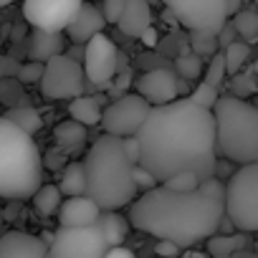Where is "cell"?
Segmentation results:
<instances>
[{
	"label": "cell",
	"mask_w": 258,
	"mask_h": 258,
	"mask_svg": "<svg viewBox=\"0 0 258 258\" xmlns=\"http://www.w3.org/2000/svg\"><path fill=\"white\" fill-rule=\"evenodd\" d=\"M129 225L132 223H129L126 218H121L116 210H101V215H99V228H101L109 245L124 243L126 235H129Z\"/></svg>",
	"instance_id": "21"
},
{
	"label": "cell",
	"mask_w": 258,
	"mask_h": 258,
	"mask_svg": "<svg viewBox=\"0 0 258 258\" xmlns=\"http://www.w3.org/2000/svg\"><path fill=\"white\" fill-rule=\"evenodd\" d=\"M238 36L248 43H255L258 41V11L253 8H245V11H238L235 16H230Z\"/></svg>",
	"instance_id": "26"
},
{
	"label": "cell",
	"mask_w": 258,
	"mask_h": 258,
	"mask_svg": "<svg viewBox=\"0 0 258 258\" xmlns=\"http://www.w3.org/2000/svg\"><path fill=\"white\" fill-rule=\"evenodd\" d=\"M11 3H16V0H0V8H6V6H11Z\"/></svg>",
	"instance_id": "48"
},
{
	"label": "cell",
	"mask_w": 258,
	"mask_h": 258,
	"mask_svg": "<svg viewBox=\"0 0 258 258\" xmlns=\"http://www.w3.org/2000/svg\"><path fill=\"white\" fill-rule=\"evenodd\" d=\"M135 180H137V185H140L142 190H152V187L160 185V180H157L145 165H135Z\"/></svg>",
	"instance_id": "37"
},
{
	"label": "cell",
	"mask_w": 258,
	"mask_h": 258,
	"mask_svg": "<svg viewBox=\"0 0 258 258\" xmlns=\"http://www.w3.org/2000/svg\"><path fill=\"white\" fill-rule=\"evenodd\" d=\"M43 71H46V63L31 58L28 63H21V66H18V74H16V76H18L23 84H41Z\"/></svg>",
	"instance_id": "34"
},
{
	"label": "cell",
	"mask_w": 258,
	"mask_h": 258,
	"mask_svg": "<svg viewBox=\"0 0 258 258\" xmlns=\"http://www.w3.org/2000/svg\"><path fill=\"white\" fill-rule=\"evenodd\" d=\"M106 23L109 21H106L104 11H99L91 3H84L81 11L76 13V18L71 21V26L66 28V36H69L71 43H86L89 38H94L96 33H101Z\"/></svg>",
	"instance_id": "16"
},
{
	"label": "cell",
	"mask_w": 258,
	"mask_h": 258,
	"mask_svg": "<svg viewBox=\"0 0 258 258\" xmlns=\"http://www.w3.org/2000/svg\"><path fill=\"white\" fill-rule=\"evenodd\" d=\"M140 165L160 182L190 170L203 180L218 172L215 111L190 96L152 106L137 132Z\"/></svg>",
	"instance_id": "1"
},
{
	"label": "cell",
	"mask_w": 258,
	"mask_h": 258,
	"mask_svg": "<svg viewBox=\"0 0 258 258\" xmlns=\"http://www.w3.org/2000/svg\"><path fill=\"white\" fill-rule=\"evenodd\" d=\"M162 3L177 16L180 26L187 31H213L220 33V28L228 23V0H162Z\"/></svg>",
	"instance_id": "10"
},
{
	"label": "cell",
	"mask_w": 258,
	"mask_h": 258,
	"mask_svg": "<svg viewBox=\"0 0 258 258\" xmlns=\"http://www.w3.org/2000/svg\"><path fill=\"white\" fill-rule=\"evenodd\" d=\"M48 243L26 230H8L0 235V258H46Z\"/></svg>",
	"instance_id": "14"
},
{
	"label": "cell",
	"mask_w": 258,
	"mask_h": 258,
	"mask_svg": "<svg viewBox=\"0 0 258 258\" xmlns=\"http://www.w3.org/2000/svg\"><path fill=\"white\" fill-rule=\"evenodd\" d=\"M230 91L235 94V96H240V99H245V96H250V94H255L258 91V81H255V76L250 74V71H245V74H233V81H230Z\"/></svg>",
	"instance_id": "32"
},
{
	"label": "cell",
	"mask_w": 258,
	"mask_h": 258,
	"mask_svg": "<svg viewBox=\"0 0 258 258\" xmlns=\"http://www.w3.org/2000/svg\"><path fill=\"white\" fill-rule=\"evenodd\" d=\"M63 31H43V28H33L31 38H28V56L33 61H48L58 53H63L66 48V38L61 36Z\"/></svg>",
	"instance_id": "18"
},
{
	"label": "cell",
	"mask_w": 258,
	"mask_h": 258,
	"mask_svg": "<svg viewBox=\"0 0 258 258\" xmlns=\"http://www.w3.org/2000/svg\"><path fill=\"white\" fill-rule=\"evenodd\" d=\"M200 182H203V177H200L198 172H190V170H185V172H180V175L165 180V185L172 187V190H195Z\"/></svg>",
	"instance_id": "35"
},
{
	"label": "cell",
	"mask_w": 258,
	"mask_h": 258,
	"mask_svg": "<svg viewBox=\"0 0 258 258\" xmlns=\"http://www.w3.org/2000/svg\"><path fill=\"white\" fill-rule=\"evenodd\" d=\"M6 116H8V119H13L18 126H23L28 135H38V132H41V126H43L41 114H38L33 106H28V104L8 106V114H6Z\"/></svg>",
	"instance_id": "25"
},
{
	"label": "cell",
	"mask_w": 258,
	"mask_h": 258,
	"mask_svg": "<svg viewBox=\"0 0 258 258\" xmlns=\"http://www.w3.org/2000/svg\"><path fill=\"white\" fill-rule=\"evenodd\" d=\"M66 165H69V152H66V150H61L58 145L43 155V167H46V170L58 172V170H63Z\"/></svg>",
	"instance_id": "36"
},
{
	"label": "cell",
	"mask_w": 258,
	"mask_h": 258,
	"mask_svg": "<svg viewBox=\"0 0 258 258\" xmlns=\"http://www.w3.org/2000/svg\"><path fill=\"white\" fill-rule=\"evenodd\" d=\"M58 187H61V192L66 198H71V195H86V170H84V162H69L61 170Z\"/></svg>",
	"instance_id": "23"
},
{
	"label": "cell",
	"mask_w": 258,
	"mask_h": 258,
	"mask_svg": "<svg viewBox=\"0 0 258 258\" xmlns=\"http://www.w3.org/2000/svg\"><path fill=\"white\" fill-rule=\"evenodd\" d=\"M124 6H126V0H104L101 11H104V16H106L109 23H119V18L124 13Z\"/></svg>",
	"instance_id": "38"
},
{
	"label": "cell",
	"mask_w": 258,
	"mask_h": 258,
	"mask_svg": "<svg viewBox=\"0 0 258 258\" xmlns=\"http://www.w3.org/2000/svg\"><path fill=\"white\" fill-rule=\"evenodd\" d=\"M119 31L129 38H140L152 26V8L150 0H126L124 13L119 18Z\"/></svg>",
	"instance_id": "17"
},
{
	"label": "cell",
	"mask_w": 258,
	"mask_h": 258,
	"mask_svg": "<svg viewBox=\"0 0 258 258\" xmlns=\"http://www.w3.org/2000/svg\"><path fill=\"white\" fill-rule=\"evenodd\" d=\"M190 48L195 53H200L203 58L218 53V48H220L218 33H213V31H190Z\"/></svg>",
	"instance_id": "29"
},
{
	"label": "cell",
	"mask_w": 258,
	"mask_h": 258,
	"mask_svg": "<svg viewBox=\"0 0 258 258\" xmlns=\"http://www.w3.org/2000/svg\"><path fill=\"white\" fill-rule=\"evenodd\" d=\"M84 170L86 195L94 198L101 210H119L137 200L140 185L135 180V162L126 155L124 137L104 132V137L89 147Z\"/></svg>",
	"instance_id": "3"
},
{
	"label": "cell",
	"mask_w": 258,
	"mask_h": 258,
	"mask_svg": "<svg viewBox=\"0 0 258 258\" xmlns=\"http://www.w3.org/2000/svg\"><path fill=\"white\" fill-rule=\"evenodd\" d=\"M225 218V185L213 175L195 190H172L160 182L129 205L132 228L175 240L182 250L208 240Z\"/></svg>",
	"instance_id": "2"
},
{
	"label": "cell",
	"mask_w": 258,
	"mask_h": 258,
	"mask_svg": "<svg viewBox=\"0 0 258 258\" xmlns=\"http://www.w3.org/2000/svg\"><path fill=\"white\" fill-rule=\"evenodd\" d=\"M106 255H109V258H114V255H121V258H132L135 253L129 250V248H121V243H119V245H109Z\"/></svg>",
	"instance_id": "44"
},
{
	"label": "cell",
	"mask_w": 258,
	"mask_h": 258,
	"mask_svg": "<svg viewBox=\"0 0 258 258\" xmlns=\"http://www.w3.org/2000/svg\"><path fill=\"white\" fill-rule=\"evenodd\" d=\"M225 51V61H228V74L233 76V74H238L240 71V66L248 61V56H250V43L248 41H233L228 48H223Z\"/></svg>",
	"instance_id": "30"
},
{
	"label": "cell",
	"mask_w": 258,
	"mask_h": 258,
	"mask_svg": "<svg viewBox=\"0 0 258 258\" xmlns=\"http://www.w3.org/2000/svg\"><path fill=\"white\" fill-rule=\"evenodd\" d=\"M140 41H142V43H145V46H150V48H155V46H157V41H160V38H157V31H155V28H152V26H150V28H147V31H145V33H142V36H140Z\"/></svg>",
	"instance_id": "43"
},
{
	"label": "cell",
	"mask_w": 258,
	"mask_h": 258,
	"mask_svg": "<svg viewBox=\"0 0 258 258\" xmlns=\"http://www.w3.org/2000/svg\"><path fill=\"white\" fill-rule=\"evenodd\" d=\"M225 218L235 230L258 233V162L240 165L225 185Z\"/></svg>",
	"instance_id": "6"
},
{
	"label": "cell",
	"mask_w": 258,
	"mask_h": 258,
	"mask_svg": "<svg viewBox=\"0 0 258 258\" xmlns=\"http://www.w3.org/2000/svg\"><path fill=\"white\" fill-rule=\"evenodd\" d=\"M124 147H126L129 160H132L135 165H140V140H137V135H132V137H124Z\"/></svg>",
	"instance_id": "41"
},
{
	"label": "cell",
	"mask_w": 258,
	"mask_h": 258,
	"mask_svg": "<svg viewBox=\"0 0 258 258\" xmlns=\"http://www.w3.org/2000/svg\"><path fill=\"white\" fill-rule=\"evenodd\" d=\"M23 81L18 76H3L0 79V104L6 106H18L23 104Z\"/></svg>",
	"instance_id": "28"
},
{
	"label": "cell",
	"mask_w": 258,
	"mask_h": 258,
	"mask_svg": "<svg viewBox=\"0 0 258 258\" xmlns=\"http://www.w3.org/2000/svg\"><path fill=\"white\" fill-rule=\"evenodd\" d=\"M119 69V48L114 46L111 38L104 33H96L94 38L86 41V56H84V71L91 86L96 89H109Z\"/></svg>",
	"instance_id": "11"
},
{
	"label": "cell",
	"mask_w": 258,
	"mask_h": 258,
	"mask_svg": "<svg viewBox=\"0 0 258 258\" xmlns=\"http://www.w3.org/2000/svg\"><path fill=\"white\" fill-rule=\"evenodd\" d=\"M150 111H152V104L140 91L121 94V96H116L104 109L101 126H104V132H109V135L132 137V135L140 132V126L145 124V119H147Z\"/></svg>",
	"instance_id": "9"
},
{
	"label": "cell",
	"mask_w": 258,
	"mask_h": 258,
	"mask_svg": "<svg viewBox=\"0 0 258 258\" xmlns=\"http://www.w3.org/2000/svg\"><path fill=\"white\" fill-rule=\"evenodd\" d=\"M235 36H238V31H235L233 21H228V23L220 28V33H218V43H220V48H228V46L235 41Z\"/></svg>",
	"instance_id": "39"
},
{
	"label": "cell",
	"mask_w": 258,
	"mask_h": 258,
	"mask_svg": "<svg viewBox=\"0 0 258 258\" xmlns=\"http://www.w3.org/2000/svg\"><path fill=\"white\" fill-rule=\"evenodd\" d=\"M255 6H258V0H255Z\"/></svg>",
	"instance_id": "50"
},
{
	"label": "cell",
	"mask_w": 258,
	"mask_h": 258,
	"mask_svg": "<svg viewBox=\"0 0 258 258\" xmlns=\"http://www.w3.org/2000/svg\"><path fill=\"white\" fill-rule=\"evenodd\" d=\"M225 76H228V61H225V51L220 48L218 53L210 56V63L205 69V81H210L213 86L220 89L223 81H225Z\"/></svg>",
	"instance_id": "31"
},
{
	"label": "cell",
	"mask_w": 258,
	"mask_h": 258,
	"mask_svg": "<svg viewBox=\"0 0 258 258\" xmlns=\"http://www.w3.org/2000/svg\"><path fill=\"white\" fill-rule=\"evenodd\" d=\"M63 192H61V187L58 185H41L36 192H33V208H36V213L38 215H43V218H51V215H58V208H61V203H63Z\"/></svg>",
	"instance_id": "22"
},
{
	"label": "cell",
	"mask_w": 258,
	"mask_h": 258,
	"mask_svg": "<svg viewBox=\"0 0 258 258\" xmlns=\"http://www.w3.org/2000/svg\"><path fill=\"white\" fill-rule=\"evenodd\" d=\"M84 0H23V18L33 28L43 31H66Z\"/></svg>",
	"instance_id": "12"
},
{
	"label": "cell",
	"mask_w": 258,
	"mask_h": 258,
	"mask_svg": "<svg viewBox=\"0 0 258 258\" xmlns=\"http://www.w3.org/2000/svg\"><path fill=\"white\" fill-rule=\"evenodd\" d=\"M190 99H195L198 104H203V106H208V109H213L215 104H218V99H220V91H218V86H213L210 81H200L192 91H190Z\"/></svg>",
	"instance_id": "33"
},
{
	"label": "cell",
	"mask_w": 258,
	"mask_h": 258,
	"mask_svg": "<svg viewBox=\"0 0 258 258\" xmlns=\"http://www.w3.org/2000/svg\"><path fill=\"white\" fill-rule=\"evenodd\" d=\"M205 243H208V253H210V255L225 258V255L240 250V248L248 243V238H245L243 230H238V233H233V235H218V233H213Z\"/></svg>",
	"instance_id": "24"
},
{
	"label": "cell",
	"mask_w": 258,
	"mask_h": 258,
	"mask_svg": "<svg viewBox=\"0 0 258 258\" xmlns=\"http://www.w3.org/2000/svg\"><path fill=\"white\" fill-rule=\"evenodd\" d=\"M43 155L33 135L0 116V198L28 200L43 185Z\"/></svg>",
	"instance_id": "4"
},
{
	"label": "cell",
	"mask_w": 258,
	"mask_h": 258,
	"mask_svg": "<svg viewBox=\"0 0 258 258\" xmlns=\"http://www.w3.org/2000/svg\"><path fill=\"white\" fill-rule=\"evenodd\" d=\"M109 243L99 228L91 225H61L48 248V258H106Z\"/></svg>",
	"instance_id": "8"
},
{
	"label": "cell",
	"mask_w": 258,
	"mask_h": 258,
	"mask_svg": "<svg viewBox=\"0 0 258 258\" xmlns=\"http://www.w3.org/2000/svg\"><path fill=\"white\" fill-rule=\"evenodd\" d=\"M41 238H43V240L48 243V248H51V243H53V238H56V233H48V230H46V233H41Z\"/></svg>",
	"instance_id": "47"
},
{
	"label": "cell",
	"mask_w": 258,
	"mask_h": 258,
	"mask_svg": "<svg viewBox=\"0 0 258 258\" xmlns=\"http://www.w3.org/2000/svg\"><path fill=\"white\" fill-rule=\"evenodd\" d=\"M18 61H13L11 56H0V79L3 76H16L18 74Z\"/></svg>",
	"instance_id": "42"
},
{
	"label": "cell",
	"mask_w": 258,
	"mask_h": 258,
	"mask_svg": "<svg viewBox=\"0 0 258 258\" xmlns=\"http://www.w3.org/2000/svg\"><path fill=\"white\" fill-rule=\"evenodd\" d=\"M135 89L152 106H160V104H167L180 96V76L170 66H155V69H147L135 81Z\"/></svg>",
	"instance_id": "13"
},
{
	"label": "cell",
	"mask_w": 258,
	"mask_h": 258,
	"mask_svg": "<svg viewBox=\"0 0 258 258\" xmlns=\"http://www.w3.org/2000/svg\"><path fill=\"white\" fill-rule=\"evenodd\" d=\"M101 208L89 195H71L58 208V225H91L99 223Z\"/></svg>",
	"instance_id": "15"
},
{
	"label": "cell",
	"mask_w": 258,
	"mask_h": 258,
	"mask_svg": "<svg viewBox=\"0 0 258 258\" xmlns=\"http://www.w3.org/2000/svg\"><path fill=\"white\" fill-rule=\"evenodd\" d=\"M3 220H6V218H3V208H0V228H3Z\"/></svg>",
	"instance_id": "49"
},
{
	"label": "cell",
	"mask_w": 258,
	"mask_h": 258,
	"mask_svg": "<svg viewBox=\"0 0 258 258\" xmlns=\"http://www.w3.org/2000/svg\"><path fill=\"white\" fill-rule=\"evenodd\" d=\"M69 114H71L74 119H79L81 124L94 126V124L101 121L104 109H101V104H99L96 96H84V94H79V96H74V99L69 101Z\"/></svg>",
	"instance_id": "20"
},
{
	"label": "cell",
	"mask_w": 258,
	"mask_h": 258,
	"mask_svg": "<svg viewBox=\"0 0 258 258\" xmlns=\"http://www.w3.org/2000/svg\"><path fill=\"white\" fill-rule=\"evenodd\" d=\"M84 63L71 58L69 53H58L46 61V71L41 79V94L51 101H71L86 89Z\"/></svg>",
	"instance_id": "7"
},
{
	"label": "cell",
	"mask_w": 258,
	"mask_h": 258,
	"mask_svg": "<svg viewBox=\"0 0 258 258\" xmlns=\"http://www.w3.org/2000/svg\"><path fill=\"white\" fill-rule=\"evenodd\" d=\"M86 124H81L79 119H69V121H61L56 129H53V140L61 150H66L69 155H76L86 147Z\"/></svg>",
	"instance_id": "19"
},
{
	"label": "cell",
	"mask_w": 258,
	"mask_h": 258,
	"mask_svg": "<svg viewBox=\"0 0 258 258\" xmlns=\"http://www.w3.org/2000/svg\"><path fill=\"white\" fill-rule=\"evenodd\" d=\"M255 162H258V160H255Z\"/></svg>",
	"instance_id": "51"
},
{
	"label": "cell",
	"mask_w": 258,
	"mask_h": 258,
	"mask_svg": "<svg viewBox=\"0 0 258 258\" xmlns=\"http://www.w3.org/2000/svg\"><path fill=\"white\" fill-rule=\"evenodd\" d=\"M240 3H243V0H228V13L235 16V13L240 11Z\"/></svg>",
	"instance_id": "46"
},
{
	"label": "cell",
	"mask_w": 258,
	"mask_h": 258,
	"mask_svg": "<svg viewBox=\"0 0 258 258\" xmlns=\"http://www.w3.org/2000/svg\"><path fill=\"white\" fill-rule=\"evenodd\" d=\"M175 71H177L182 79L195 81V79L203 74V56H200V53H195L192 48H190V51L177 53V58H175Z\"/></svg>",
	"instance_id": "27"
},
{
	"label": "cell",
	"mask_w": 258,
	"mask_h": 258,
	"mask_svg": "<svg viewBox=\"0 0 258 258\" xmlns=\"http://www.w3.org/2000/svg\"><path fill=\"white\" fill-rule=\"evenodd\" d=\"M129 81H132V79H129V74L124 71V74H121V79H116V91H119V94H126L124 89H126V84H129Z\"/></svg>",
	"instance_id": "45"
},
{
	"label": "cell",
	"mask_w": 258,
	"mask_h": 258,
	"mask_svg": "<svg viewBox=\"0 0 258 258\" xmlns=\"http://www.w3.org/2000/svg\"><path fill=\"white\" fill-rule=\"evenodd\" d=\"M218 129V155L235 165L258 160V106L230 94L213 106Z\"/></svg>",
	"instance_id": "5"
},
{
	"label": "cell",
	"mask_w": 258,
	"mask_h": 258,
	"mask_svg": "<svg viewBox=\"0 0 258 258\" xmlns=\"http://www.w3.org/2000/svg\"><path fill=\"white\" fill-rule=\"evenodd\" d=\"M180 245L175 243V240H167V238H160L157 240V245H155V253L157 255H180Z\"/></svg>",
	"instance_id": "40"
}]
</instances>
